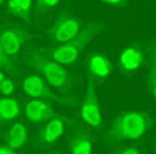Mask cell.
I'll list each match as a JSON object with an SVG mask.
<instances>
[{"instance_id":"cell-9","label":"cell","mask_w":156,"mask_h":154,"mask_svg":"<svg viewBox=\"0 0 156 154\" xmlns=\"http://www.w3.org/2000/svg\"><path fill=\"white\" fill-rule=\"evenodd\" d=\"M143 63H144V49L141 44H131L121 51L119 66L126 73H133V71L139 69Z\"/></svg>"},{"instance_id":"cell-24","label":"cell","mask_w":156,"mask_h":154,"mask_svg":"<svg viewBox=\"0 0 156 154\" xmlns=\"http://www.w3.org/2000/svg\"><path fill=\"white\" fill-rule=\"evenodd\" d=\"M48 154H56V152H48Z\"/></svg>"},{"instance_id":"cell-5","label":"cell","mask_w":156,"mask_h":154,"mask_svg":"<svg viewBox=\"0 0 156 154\" xmlns=\"http://www.w3.org/2000/svg\"><path fill=\"white\" fill-rule=\"evenodd\" d=\"M80 117L90 127H100L102 125V112H100V105H98V96H97V90H95L94 78H90L88 85H87L85 98H83L82 107H80Z\"/></svg>"},{"instance_id":"cell-21","label":"cell","mask_w":156,"mask_h":154,"mask_svg":"<svg viewBox=\"0 0 156 154\" xmlns=\"http://www.w3.org/2000/svg\"><path fill=\"white\" fill-rule=\"evenodd\" d=\"M0 154H16V151L9 147L7 144H0Z\"/></svg>"},{"instance_id":"cell-13","label":"cell","mask_w":156,"mask_h":154,"mask_svg":"<svg viewBox=\"0 0 156 154\" xmlns=\"http://www.w3.org/2000/svg\"><path fill=\"white\" fill-rule=\"evenodd\" d=\"M5 141H7V146L12 147L14 151L22 149L27 142V127L22 122L12 124L9 127L7 134H5Z\"/></svg>"},{"instance_id":"cell-15","label":"cell","mask_w":156,"mask_h":154,"mask_svg":"<svg viewBox=\"0 0 156 154\" xmlns=\"http://www.w3.org/2000/svg\"><path fill=\"white\" fill-rule=\"evenodd\" d=\"M32 5H34V0H7V14L29 22Z\"/></svg>"},{"instance_id":"cell-17","label":"cell","mask_w":156,"mask_h":154,"mask_svg":"<svg viewBox=\"0 0 156 154\" xmlns=\"http://www.w3.org/2000/svg\"><path fill=\"white\" fill-rule=\"evenodd\" d=\"M61 0H36V7H37L39 14H48L55 7H58Z\"/></svg>"},{"instance_id":"cell-8","label":"cell","mask_w":156,"mask_h":154,"mask_svg":"<svg viewBox=\"0 0 156 154\" xmlns=\"http://www.w3.org/2000/svg\"><path fill=\"white\" fill-rule=\"evenodd\" d=\"M24 115L29 122L32 124H41L44 120L55 119L56 114L55 110L49 107L46 100H36V98H31L27 103L24 105Z\"/></svg>"},{"instance_id":"cell-19","label":"cell","mask_w":156,"mask_h":154,"mask_svg":"<svg viewBox=\"0 0 156 154\" xmlns=\"http://www.w3.org/2000/svg\"><path fill=\"white\" fill-rule=\"evenodd\" d=\"M0 69H7V71H14L16 73V63L2 51V47H0Z\"/></svg>"},{"instance_id":"cell-22","label":"cell","mask_w":156,"mask_h":154,"mask_svg":"<svg viewBox=\"0 0 156 154\" xmlns=\"http://www.w3.org/2000/svg\"><path fill=\"white\" fill-rule=\"evenodd\" d=\"M104 4H109V5H126L127 0H100Z\"/></svg>"},{"instance_id":"cell-16","label":"cell","mask_w":156,"mask_h":154,"mask_svg":"<svg viewBox=\"0 0 156 154\" xmlns=\"http://www.w3.org/2000/svg\"><path fill=\"white\" fill-rule=\"evenodd\" d=\"M148 88L151 90L156 98V37L149 46V59H148Z\"/></svg>"},{"instance_id":"cell-11","label":"cell","mask_w":156,"mask_h":154,"mask_svg":"<svg viewBox=\"0 0 156 154\" xmlns=\"http://www.w3.org/2000/svg\"><path fill=\"white\" fill-rule=\"evenodd\" d=\"M87 66H88L90 76L94 80H105L112 73V65H110L109 58L102 53L90 54L88 59H87Z\"/></svg>"},{"instance_id":"cell-23","label":"cell","mask_w":156,"mask_h":154,"mask_svg":"<svg viewBox=\"0 0 156 154\" xmlns=\"http://www.w3.org/2000/svg\"><path fill=\"white\" fill-rule=\"evenodd\" d=\"M4 78H5V75H4V71L0 69V83H2V80H4Z\"/></svg>"},{"instance_id":"cell-1","label":"cell","mask_w":156,"mask_h":154,"mask_svg":"<svg viewBox=\"0 0 156 154\" xmlns=\"http://www.w3.org/2000/svg\"><path fill=\"white\" fill-rule=\"evenodd\" d=\"M151 127V119L141 110H124L112 120L104 141L107 144H117L124 141H137Z\"/></svg>"},{"instance_id":"cell-4","label":"cell","mask_w":156,"mask_h":154,"mask_svg":"<svg viewBox=\"0 0 156 154\" xmlns=\"http://www.w3.org/2000/svg\"><path fill=\"white\" fill-rule=\"evenodd\" d=\"M80 31H82V24L76 17H73L68 12H59L55 24L48 31V36L53 43L59 46V44L70 43L71 39H75L80 34Z\"/></svg>"},{"instance_id":"cell-12","label":"cell","mask_w":156,"mask_h":154,"mask_svg":"<svg viewBox=\"0 0 156 154\" xmlns=\"http://www.w3.org/2000/svg\"><path fill=\"white\" fill-rule=\"evenodd\" d=\"M94 135L88 132H75L70 137V154H92Z\"/></svg>"},{"instance_id":"cell-7","label":"cell","mask_w":156,"mask_h":154,"mask_svg":"<svg viewBox=\"0 0 156 154\" xmlns=\"http://www.w3.org/2000/svg\"><path fill=\"white\" fill-rule=\"evenodd\" d=\"M22 88L27 93V96L36 98V100H59V96L51 92L49 85L39 75H29L24 78Z\"/></svg>"},{"instance_id":"cell-14","label":"cell","mask_w":156,"mask_h":154,"mask_svg":"<svg viewBox=\"0 0 156 154\" xmlns=\"http://www.w3.org/2000/svg\"><path fill=\"white\" fill-rule=\"evenodd\" d=\"M20 114V105L12 96H0V124L12 122Z\"/></svg>"},{"instance_id":"cell-20","label":"cell","mask_w":156,"mask_h":154,"mask_svg":"<svg viewBox=\"0 0 156 154\" xmlns=\"http://www.w3.org/2000/svg\"><path fill=\"white\" fill-rule=\"evenodd\" d=\"M112 154H141V151L134 146H124V147H121V149L114 151Z\"/></svg>"},{"instance_id":"cell-18","label":"cell","mask_w":156,"mask_h":154,"mask_svg":"<svg viewBox=\"0 0 156 154\" xmlns=\"http://www.w3.org/2000/svg\"><path fill=\"white\" fill-rule=\"evenodd\" d=\"M16 90V81L12 78H4L0 83V95L2 96H10Z\"/></svg>"},{"instance_id":"cell-10","label":"cell","mask_w":156,"mask_h":154,"mask_svg":"<svg viewBox=\"0 0 156 154\" xmlns=\"http://www.w3.org/2000/svg\"><path fill=\"white\" fill-rule=\"evenodd\" d=\"M65 131H66V120L55 117V119H49L44 124V127L39 131L37 137L43 144H55L65 134Z\"/></svg>"},{"instance_id":"cell-25","label":"cell","mask_w":156,"mask_h":154,"mask_svg":"<svg viewBox=\"0 0 156 154\" xmlns=\"http://www.w3.org/2000/svg\"><path fill=\"white\" fill-rule=\"evenodd\" d=\"M2 2H4V0H0V4H2Z\"/></svg>"},{"instance_id":"cell-3","label":"cell","mask_w":156,"mask_h":154,"mask_svg":"<svg viewBox=\"0 0 156 154\" xmlns=\"http://www.w3.org/2000/svg\"><path fill=\"white\" fill-rule=\"evenodd\" d=\"M104 26H105V22H102V20H92L82 27L80 34L75 39H71L70 43L59 44L56 47H49V49H46V54L61 66L73 65L78 59V56L82 54V51L87 47V44L104 29Z\"/></svg>"},{"instance_id":"cell-6","label":"cell","mask_w":156,"mask_h":154,"mask_svg":"<svg viewBox=\"0 0 156 154\" xmlns=\"http://www.w3.org/2000/svg\"><path fill=\"white\" fill-rule=\"evenodd\" d=\"M27 37H29V31L26 27H20V26L5 27L4 31L0 32V47L9 58H14L20 53Z\"/></svg>"},{"instance_id":"cell-2","label":"cell","mask_w":156,"mask_h":154,"mask_svg":"<svg viewBox=\"0 0 156 154\" xmlns=\"http://www.w3.org/2000/svg\"><path fill=\"white\" fill-rule=\"evenodd\" d=\"M27 61L34 66L39 76L43 78L49 86H53L55 90H58L61 93L71 92V88H73V75L65 66L53 61L46 53H43L37 47H31Z\"/></svg>"}]
</instances>
